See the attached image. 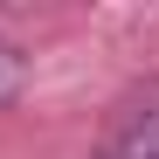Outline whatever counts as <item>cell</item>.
<instances>
[{
    "label": "cell",
    "mask_w": 159,
    "mask_h": 159,
    "mask_svg": "<svg viewBox=\"0 0 159 159\" xmlns=\"http://www.w3.org/2000/svg\"><path fill=\"white\" fill-rule=\"evenodd\" d=\"M7 90H14V56L0 48V97H7Z\"/></svg>",
    "instance_id": "cell-1"
}]
</instances>
